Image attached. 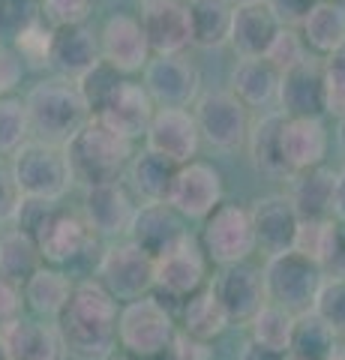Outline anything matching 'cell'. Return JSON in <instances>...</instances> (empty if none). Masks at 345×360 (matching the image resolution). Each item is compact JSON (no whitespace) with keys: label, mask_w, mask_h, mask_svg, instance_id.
Returning <instances> with one entry per match:
<instances>
[{"label":"cell","mask_w":345,"mask_h":360,"mask_svg":"<svg viewBox=\"0 0 345 360\" xmlns=\"http://www.w3.org/2000/svg\"><path fill=\"white\" fill-rule=\"evenodd\" d=\"M117 319L120 309L115 295L99 279H87V283L75 285L70 303L58 319V328L70 354L82 360H105L120 342Z\"/></svg>","instance_id":"cell-1"},{"label":"cell","mask_w":345,"mask_h":360,"mask_svg":"<svg viewBox=\"0 0 345 360\" xmlns=\"http://www.w3.org/2000/svg\"><path fill=\"white\" fill-rule=\"evenodd\" d=\"M25 105L30 117V132L39 141L58 144V148L70 144L72 135L93 117L79 84L63 75L33 84L25 96Z\"/></svg>","instance_id":"cell-2"},{"label":"cell","mask_w":345,"mask_h":360,"mask_svg":"<svg viewBox=\"0 0 345 360\" xmlns=\"http://www.w3.org/2000/svg\"><path fill=\"white\" fill-rule=\"evenodd\" d=\"M63 150L72 168V180L82 184L84 189L117 180L120 172L129 168L132 156H136L132 153V141L115 132L99 117L87 120L70 139V144H63Z\"/></svg>","instance_id":"cell-3"},{"label":"cell","mask_w":345,"mask_h":360,"mask_svg":"<svg viewBox=\"0 0 345 360\" xmlns=\"http://www.w3.org/2000/svg\"><path fill=\"white\" fill-rule=\"evenodd\" d=\"M117 340L132 360H160L177 340L171 312L157 297L129 300L117 319Z\"/></svg>","instance_id":"cell-4"},{"label":"cell","mask_w":345,"mask_h":360,"mask_svg":"<svg viewBox=\"0 0 345 360\" xmlns=\"http://www.w3.org/2000/svg\"><path fill=\"white\" fill-rule=\"evenodd\" d=\"M325 270L315 258L304 255L300 250H288L280 255H271L264 264V285L267 300L280 303L288 312H309L315 307V297L325 283Z\"/></svg>","instance_id":"cell-5"},{"label":"cell","mask_w":345,"mask_h":360,"mask_svg":"<svg viewBox=\"0 0 345 360\" xmlns=\"http://www.w3.org/2000/svg\"><path fill=\"white\" fill-rule=\"evenodd\" d=\"M13 172L25 198L60 201L75 184L66 150L39 139H30L13 153Z\"/></svg>","instance_id":"cell-6"},{"label":"cell","mask_w":345,"mask_h":360,"mask_svg":"<svg viewBox=\"0 0 345 360\" xmlns=\"http://www.w3.org/2000/svg\"><path fill=\"white\" fill-rule=\"evenodd\" d=\"M99 283L115 300H138L148 297L157 285V258L148 255L138 243L117 240L99 258Z\"/></svg>","instance_id":"cell-7"},{"label":"cell","mask_w":345,"mask_h":360,"mask_svg":"<svg viewBox=\"0 0 345 360\" xmlns=\"http://www.w3.org/2000/svg\"><path fill=\"white\" fill-rule=\"evenodd\" d=\"M202 243L210 262L216 264H240L259 250L255 243V225L249 207L240 205H219L204 219Z\"/></svg>","instance_id":"cell-8"},{"label":"cell","mask_w":345,"mask_h":360,"mask_svg":"<svg viewBox=\"0 0 345 360\" xmlns=\"http://www.w3.org/2000/svg\"><path fill=\"white\" fill-rule=\"evenodd\" d=\"M195 120L202 129V141L214 150L231 153L249 139V108L231 94V90H214V94L198 96Z\"/></svg>","instance_id":"cell-9"},{"label":"cell","mask_w":345,"mask_h":360,"mask_svg":"<svg viewBox=\"0 0 345 360\" xmlns=\"http://www.w3.org/2000/svg\"><path fill=\"white\" fill-rule=\"evenodd\" d=\"M144 87L157 108H186L198 103L202 75L183 54H153L144 66Z\"/></svg>","instance_id":"cell-10"},{"label":"cell","mask_w":345,"mask_h":360,"mask_svg":"<svg viewBox=\"0 0 345 360\" xmlns=\"http://www.w3.org/2000/svg\"><path fill=\"white\" fill-rule=\"evenodd\" d=\"M169 205L183 219H207L222 205V174L210 162H183L174 174Z\"/></svg>","instance_id":"cell-11"},{"label":"cell","mask_w":345,"mask_h":360,"mask_svg":"<svg viewBox=\"0 0 345 360\" xmlns=\"http://www.w3.org/2000/svg\"><path fill=\"white\" fill-rule=\"evenodd\" d=\"M30 238L39 243L42 258H46L48 264H70L91 250L93 229L79 213H70V210L54 205Z\"/></svg>","instance_id":"cell-12"},{"label":"cell","mask_w":345,"mask_h":360,"mask_svg":"<svg viewBox=\"0 0 345 360\" xmlns=\"http://www.w3.org/2000/svg\"><path fill=\"white\" fill-rule=\"evenodd\" d=\"M276 105L285 117H321L327 115V72L321 60H300L282 72Z\"/></svg>","instance_id":"cell-13"},{"label":"cell","mask_w":345,"mask_h":360,"mask_svg":"<svg viewBox=\"0 0 345 360\" xmlns=\"http://www.w3.org/2000/svg\"><path fill=\"white\" fill-rule=\"evenodd\" d=\"M214 291H216L219 303L226 307L231 321L249 324L267 303L264 267H255L249 262L226 264L219 270V276L214 279Z\"/></svg>","instance_id":"cell-14"},{"label":"cell","mask_w":345,"mask_h":360,"mask_svg":"<svg viewBox=\"0 0 345 360\" xmlns=\"http://www.w3.org/2000/svg\"><path fill=\"white\" fill-rule=\"evenodd\" d=\"M252 225H255V243L259 250L271 258L288 252L297 246V234H300V213L294 207V201L288 195H261L252 201Z\"/></svg>","instance_id":"cell-15"},{"label":"cell","mask_w":345,"mask_h":360,"mask_svg":"<svg viewBox=\"0 0 345 360\" xmlns=\"http://www.w3.org/2000/svg\"><path fill=\"white\" fill-rule=\"evenodd\" d=\"M207 276V252L195 238H186L171 252L157 258V288L171 300H189L195 291L204 288Z\"/></svg>","instance_id":"cell-16"},{"label":"cell","mask_w":345,"mask_h":360,"mask_svg":"<svg viewBox=\"0 0 345 360\" xmlns=\"http://www.w3.org/2000/svg\"><path fill=\"white\" fill-rule=\"evenodd\" d=\"M198 144H202V129H198L195 115H189L186 108H157L148 135H144V148L177 165L193 162Z\"/></svg>","instance_id":"cell-17"},{"label":"cell","mask_w":345,"mask_h":360,"mask_svg":"<svg viewBox=\"0 0 345 360\" xmlns=\"http://www.w3.org/2000/svg\"><path fill=\"white\" fill-rule=\"evenodd\" d=\"M136 210H138L136 201H132L129 189L120 184V180L84 189L82 213H84L87 225L93 229V234H103V238H124V234H129V229H132Z\"/></svg>","instance_id":"cell-18"},{"label":"cell","mask_w":345,"mask_h":360,"mask_svg":"<svg viewBox=\"0 0 345 360\" xmlns=\"http://www.w3.org/2000/svg\"><path fill=\"white\" fill-rule=\"evenodd\" d=\"M99 45H103V60L111 63L115 70H120L124 75L144 72V66H148L153 58L144 25L138 18L124 15V13L111 15L103 25Z\"/></svg>","instance_id":"cell-19"},{"label":"cell","mask_w":345,"mask_h":360,"mask_svg":"<svg viewBox=\"0 0 345 360\" xmlns=\"http://www.w3.org/2000/svg\"><path fill=\"white\" fill-rule=\"evenodd\" d=\"M0 348L9 360H66L70 354L58 321L46 324L21 319V315L0 328Z\"/></svg>","instance_id":"cell-20"},{"label":"cell","mask_w":345,"mask_h":360,"mask_svg":"<svg viewBox=\"0 0 345 360\" xmlns=\"http://www.w3.org/2000/svg\"><path fill=\"white\" fill-rule=\"evenodd\" d=\"M186 238L189 231L183 229V217L169 201H144L136 210V219H132V229H129V240L138 243L153 258H162L165 252H171Z\"/></svg>","instance_id":"cell-21"},{"label":"cell","mask_w":345,"mask_h":360,"mask_svg":"<svg viewBox=\"0 0 345 360\" xmlns=\"http://www.w3.org/2000/svg\"><path fill=\"white\" fill-rule=\"evenodd\" d=\"M141 25L148 33L153 54H183L193 45V21H189V6L181 0H160L148 4L141 13Z\"/></svg>","instance_id":"cell-22"},{"label":"cell","mask_w":345,"mask_h":360,"mask_svg":"<svg viewBox=\"0 0 345 360\" xmlns=\"http://www.w3.org/2000/svg\"><path fill=\"white\" fill-rule=\"evenodd\" d=\"M288 180H292L288 198L294 201L304 222H325L337 217V180H339L337 172L315 165V168H306V172L292 174Z\"/></svg>","instance_id":"cell-23"},{"label":"cell","mask_w":345,"mask_h":360,"mask_svg":"<svg viewBox=\"0 0 345 360\" xmlns=\"http://www.w3.org/2000/svg\"><path fill=\"white\" fill-rule=\"evenodd\" d=\"M280 30H282V21L276 18L267 0L237 4L235 25H231V45H235L240 58H264Z\"/></svg>","instance_id":"cell-24"},{"label":"cell","mask_w":345,"mask_h":360,"mask_svg":"<svg viewBox=\"0 0 345 360\" xmlns=\"http://www.w3.org/2000/svg\"><path fill=\"white\" fill-rule=\"evenodd\" d=\"M153 115H157V103L150 99L148 87L136 84V82H124L115 94V99H111L96 117L103 123H108L115 132H120L124 139L136 141L141 135H148Z\"/></svg>","instance_id":"cell-25"},{"label":"cell","mask_w":345,"mask_h":360,"mask_svg":"<svg viewBox=\"0 0 345 360\" xmlns=\"http://www.w3.org/2000/svg\"><path fill=\"white\" fill-rule=\"evenodd\" d=\"M99 60H103V45H99V37L87 25L54 27L51 66L63 78H72V82H79V78L87 70H93Z\"/></svg>","instance_id":"cell-26"},{"label":"cell","mask_w":345,"mask_h":360,"mask_svg":"<svg viewBox=\"0 0 345 360\" xmlns=\"http://www.w3.org/2000/svg\"><path fill=\"white\" fill-rule=\"evenodd\" d=\"M282 150H285V162L292 168V174L325 165L327 129L321 123V117H285Z\"/></svg>","instance_id":"cell-27"},{"label":"cell","mask_w":345,"mask_h":360,"mask_svg":"<svg viewBox=\"0 0 345 360\" xmlns=\"http://www.w3.org/2000/svg\"><path fill=\"white\" fill-rule=\"evenodd\" d=\"M282 127H285V115L282 111H267L249 127V160L267 177H292V168L285 162V150H282Z\"/></svg>","instance_id":"cell-28"},{"label":"cell","mask_w":345,"mask_h":360,"mask_svg":"<svg viewBox=\"0 0 345 360\" xmlns=\"http://www.w3.org/2000/svg\"><path fill=\"white\" fill-rule=\"evenodd\" d=\"M282 72L267 58H240L231 72V94L247 108H267L280 96Z\"/></svg>","instance_id":"cell-29"},{"label":"cell","mask_w":345,"mask_h":360,"mask_svg":"<svg viewBox=\"0 0 345 360\" xmlns=\"http://www.w3.org/2000/svg\"><path fill=\"white\" fill-rule=\"evenodd\" d=\"M189 21H193V45L198 49H219L231 42L235 25V0H189Z\"/></svg>","instance_id":"cell-30"},{"label":"cell","mask_w":345,"mask_h":360,"mask_svg":"<svg viewBox=\"0 0 345 360\" xmlns=\"http://www.w3.org/2000/svg\"><path fill=\"white\" fill-rule=\"evenodd\" d=\"M177 168H181L177 162L153 153L150 148H144L141 153L132 156V162L126 168L132 193H136L141 201H169Z\"/></svg>","instance_id":"cell-31"},{"label":"cell","mask_w":345,"mask_h":360,"mask_svg":"<svg viewBox=\"0 0 345 360\" xmlns=\"http://www.w3.org/2000/svg\"><path fill=\"white\" fill-rule=\"evenodd\" d=\"M72 291H75V285L70 283V276H66L63 270L42 264L37 274L27 279L25 300L37 315L58 321L60 312L66 309V303H70V297H72Z\"/></svg>","instance_id":"cell-32"},{"label":"cell","mask_w":345,"mask_h":360,"mask_svg":"<svg viewBox=\"0 0 345 360\" xmlns=\"http://www.w3.org/2000/svg\"><path fill=\"white\" fill-rule=\"evenodd\" d=\"M42 264H46V258H42L39 243L33 240L27 231L15 229L0 238V276H6L9 283L25 288L27 279L37 274Z\"/></svg>","instance_id":"cell-33"},{"label":"cell","mask_w":345,"mask_h":360,"mask_svg":"<svg viewBox=\"0 0 345 360\" xmlns=\"http://www.w3.org/2000/svg\"><path fill=\"white\" fill-rule=\"evenodd\" d=\"M228 324H231V319H228L226 307L219 303L214 285L195 291V295L186 300V307H183V333L186 336L210 342V340H216L219 333H226Z\"/></svg>","instance_id":"cell-34"},{"label":"cell","mask_w":345,"mask_h":360,"mask_svg":"<svg viewBox=\"0 0 345 360\" xmlns=\"http://www.w3.org/2000/svg\"><path fill=\"white\" fill-rule=\"evenodd\" d=\"M304 42L318 54H333L345 42V6L333 0H318L315 9L300 25Z\"/></svg>","instance_id":"cell-35"},{"label":"cell","mask_w":345,"mask_h":360,"mask_svg":"<svg viewBox=\"0 0 345 360\" xmlns=\"http://www.w3.org/2000/svg\"><path fill=\"white\" fill-rule=\"evenodd\" d=\"M337 340L339 336L333 333L313 309L300 312L297 321H294V336H292L288 357H294V360H327L339 348Z\"/></svg>","instance_id":"cell-36"},{"label":"cell","mask_w":345,"mask_h":360,"mask_svg":"<svg viewBox=\"0 0 345 360\" xmlns=\"http://www.w3.org/2000/svg\"><path fill=\"white\" fill-rule=\"evenodd\" d=\"M294 321L297 315L288 312L280 303H271L267 300L264 307L259 309V315L249 321V340L261 342L273 352H285L292 348V336H294Z\"/></svg>","instance_id":"cell-37"},{"label":"cell","mask_w":345,"mask_h":360,"mask_svg":"<svg viewBox=\"0 0 345 360\" xmlns=\"http://www.w3.org/2000/svg\"><path fill=\"white\" fill-rule=\"evenodd\" d=\"M124 82H126L124 72L115 70V66L105 63V60H99L93 70H87L75 84H79L84 103H87V108H91V115L96 117L99 111H103L111 99H115V94L120 90V84H124Z\"/></svg>","instance_id":"cell-38"},{"label":"cell","mask_w":345,"mask_h":360,"mask_svg":"<svg viewBox=\"0 0 345 360\" xmlns=\"http://www.w3.org/2000/svg\"><path fill=\"white\" fill-rule=\"evenodd\" d=\"M30 141V117L25 99L0 96V156L15 153Z\"/></svg>","instance_id":"cell-39"},{"label":"cell","mask_w":345,"mask_h":360,"mask_svg":"<svg viewBox=\"0 0 345 360\" xmlns=\"http://www.w3.org/2000/svg\"><path fill=\"white\" fill-rule=\"evenodd\" d=\"M15 51L21 54V60L30 63L33 70H42V66L51 63V49H54V27L39 25V18L27 25L25 30L13 39Z\"/></svg>","instance_id":"cell-40"},{"label":"cell","mask_w":345,"mask_h":360,"mask_svg":"<svg viewBox=\"0 0 345 360\" xmlns=\"http://www.w3.org/2000/svg\"><path fill=\"white\" fill-rule=\"evenodd\" d=\"M313 312L337 336H345V279L342 276H327L321 283Z\"/></svg>","instance_id":"cell-41"},{"label":"cell","mask_w":345,"mask_h":360,"mask_svg":"<svg viewBox=\"0 0 345 360\" xmlns=\"http://www.w3.org/2000/svg\"><path fill=\"white\" fill-rule=\"evenodd\" d=\"M264 58L271 60L280 72L292 70V66H297L300 60H306V42H304V33H297L294 27H285V25H282V30L276 33V39H273L271 49H267Z\"/></svg>","instance_id":"cell-42"},{"label":"cell","mask_w":345,"mask_h":360,"mask_svg":"<svg viewBox=\"0 0 345 360\" xmlns=\"http://www.w3.org/2000/svg\"><path fill=\"white\" fill-rule=\"evenodd\" d=\"M37 15V0H0V39H15Z\"/></svg>","instance_id":"cell-43"},{"label":"cell","mask_w":345,"mask_h":360,"mask_svg":"<svg viewBox=\"0 0 345 360\" xmlns=\"http://www.w3.org/2000/svg\"><path fill=\"white\" fill-rule=\"evenodd\" d=\"M327 72V115L345 117V42L325 60Z\"/></svg>","instance_id":"cell-44"},{"label":"cell","mask_w":345,"mask_h":360,"mask_svg":"<svg viewBox=\"0 0 345 360\" xmlns=\"http://www.w3.org/2000/svg\"><path fill=\"white\" fill-rule=\"evenodd\" d=\"M39 9L51 27L84 25L93 9V0H39Z\"/></svg>","instance_id":"cell-45"},{"label":"cell","mask_w":345,"mask_h":360,"mask_svg":"<svg viewBox=\"0 0 345 360\" xmlns=\"http://www.w3.org/2000/svg\"><path fill=\"white\" fill-rule=\"evenodd\" d=\"M21 201H25V195H21V189H18L13 162L0 160V225L15 222L18 210H21Z\"/></svg>","instance_id":"cell-46"},{"label":"cell","mask_w":345,"mask_h":360,"mask_svg":"<svg viewBox=\"0 0 345 360\" xmlns=\"http://www.w3.org/2000/svg\"><path fill=\"white\" fill-rule=\"evenodd\" d=\"M21 75H25V60L15 51V45L0 42V96H9L18 87Z\"/></svg>","instance_id":"cell-47"},{"label":"cell","mask_w":345,"mask_h":360,"mask_svg":"<svg viewBox=\"0 0 345 360\" xmlns=\"http://www.w3.org/2000/svg\"><path fill=\"white\" fill-rule=\"evenodd\" d=\"M267 4H271L276 18H280L285 27H300L306 21V15L315 9L318 0H267Z\"/></svg>","instance_id":"cell-48"},{"label":"cell","mask_w":345,"mask_h":360,"mask_svg":"<svg viewBox=\"0 0 345 360\" xmlns=\"http://www.w3.org/2000/svg\"><path fill=\"white\" fill-rule=\"evenodd\" d=\"M21 300H25V291L21 285L9 283L6 276H0V328H4L6 321H13L21 315Z\"/></svg>","instance_id":"cell-49"},{"label":"cell","mask_w":345,"mask_h":360,"mask_svg":"<svg viewBox=\"0 0 345 360\" xmlns=\"http://www.w3.org/2000/svg\"><path fill=\"white\" fill-rule=\"evenodd\" d=\"M162 360H210V348L202 340H193L186 333H177V340L171 345V352Z\"/></svg>","instance_id":"cell-50"},{"label":"cell","mask_w":345,"mask_h":360,"mask_svg":"<svg viewBox=\"0 0 345 360\" xmlns=\"http://www.w3.org/2000/svg\"><path fill=\"white\" fill-rule=\"evenodd\" d=\"M240 360H292V357H288L285 352H273V348H267V345H261V342L249 340L247 345H243Z\"/></svg>","instance_id":"cell-51"},{"label":"cell","mask_w":345,"mask_h":360,"mask_svg":"<svg viewBox=\"0 0 345 360\" xmlns=\"http://www.w3.org/2000/svg\"><path fill=\"white\" fill-rule=\"evenodd\" d=\"M337 219L345 222V168L339 172V180H337Z\"/></svg>","instance_id":"cell-52"},{"label":"cell","mask_w":345,"mask_h":360,"mask_svg":"<svg viewBox=\"0 0 345 360\" xmlns=\"http://www.w3.org/2000/svg\"><path fill=\"white\" fill-rule=\"evenodd\" d=\"M327 360H345V345H339V348H337V352H333V354H330Z\"/></svg>","instance_id":"cell-53"},{"label":"cell","mask_w":345,"mask_h":360,"mask_svg":"<svg viewBox=\"0 0 345 360\" xmlns=\"http://www.w3.org/2000/svg\"><path fill=\"white\" fill-rule=\"evenodd\" d=\"M339 144H342V150H345V117L339 120Z\"/></svg>","instance_id":"cell-54"},{"label":"cell","mask_w":345,"mask_h":360,"mask_svg":"<svg viewBox=\"0 0 345 360\" xmlns=\"http://www.w3.org/2000/svg\"><path fill=\"white\" fill-rule=\"evenodd\" d=\"M141 4H144V6H148V4H160V0H141Z\"/></svg>","instance_id":"cell-55"},{"label":"cell","mask_w":345,"mask_h":360,"mask_svg":"<svg viewBox=\"0 0 345 360\" xmlns=\"http://www.w3.org/2000/svg\"><path fill=\"white\" fill-rule=\"evenodd\" d=\"M0 360H9V357H6V352H4V348H0Z\"/></svg>","instance_id":"cell-56"},{"label":"cell","mask_w":345,"mask_h":360,"mask_svg":"<svg viewBox=\"0 0 345 360\" xmlns=\"http://www.w3.org/2000/svg\"><path fill=\"white\" fill-rule=\"evenodd\" d=\"M111 360H132V357H111Z\"/></svg>","instance_id":"cell-57"},{"label":"cell","mask_w":345,"mask_h":360,"mask_svg":"<svg viewBox=\"0 0 345 360\" xmlns=\"http://www.w3.org/2000/svg\"><path fill=\"white\" fill-rule=\"evenodd\" d=\"M333 4H339V6H345V0H333Z\"/></svg>","instance_id":"cell-58"},{"label":"cell","mask_w":345,"mask_h":360,"mask_svg":"<svg viewBox=\"0 0 345 360\" xmlns=\"http://www.w3.org/2000/svg\"><path fill=\"white\" fill-rule=\"evenodd\" d=\"M235 4H249V0H235Z\"/></svg>","instance_id":"cell-59"},{"label":"cell","mask_w":345,"mask_h":360,"mask_svg":"<svg viewBox=\"0 0 345 360\" xmlns=\"http://www.w3.org/2000/svg\"><path fill=\"white\" fill-rule=\"evenodd\" d=\"M292 360H294V357H292Z\"/></svg>","instance_id":"cell-60"}]
</instances>
